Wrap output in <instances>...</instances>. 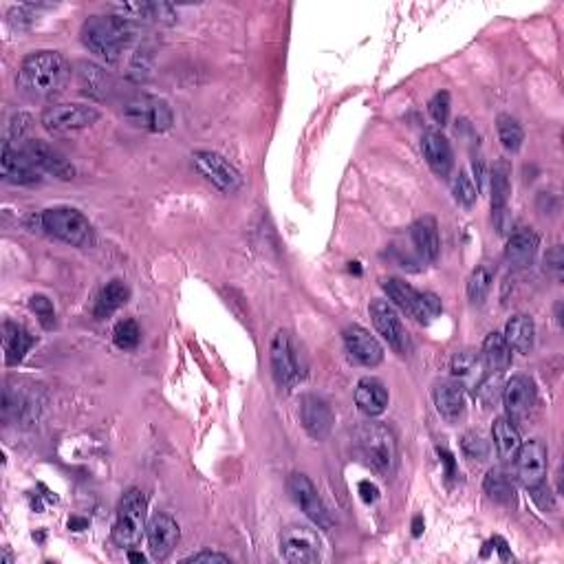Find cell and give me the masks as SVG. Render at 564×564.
I'll return each instance as SVG.
<instances>
[{
  "label": "cell",
  "instance_id": "bcb514c9",
  "mask_svg": "<svg viewBox=\"0 0 564 564\" xmlns=\"http://www.w3.org/2000/svg\"><path fill=\"white\" fill-rule=\"evenodd\" d=\"M359 492H362V499L367 500V503H375V500L379 499V489L375 488L370 480H362V483H359Z\"/></svg>",
  "mask_w": 564,
  "mask_h": 564
},
{
  "label": "cell",
  "instance_id": "f6af8a7d",
  "mask_svg": "<svg viewBox=\"0 0 564 564\" xmlns=\"http://www.w3.org/2000/svg\"><path fill=\"white\" fill-rule=\"evenodd\" d=\"M545 265H547V269L553 271V274H556V276H560V274H562L564 256H562V247H560V245H556V247H553L551 252L547 254Z\"/></svg>",
  "mask_w": 564,
  "mask_h": 564
},
{
  "label": "cell",
  "instance_id": "836d02e7",
  "mask_svg": "<svg viewBox=\"0 0 564 564\" xmlns=\"http://www.w3.org/2000/svg\"><path fill=\"white\" fill-rule=\"evenodd\" d=\"M494 282V267L489 263H480L468 278V297L472 305H483Z\"/></svg>",
  "mask_w": 564,
  "mask_h": 564
},
{
  "label": "cell",
  "instance_id": "ffe728a7",
  "mask_svg": "<svg viewBox=\"0 0 564 564\" xmlns=\"http://www.w3.org/2000/svg\"><path fill=\"white\" fill-rule=\"evenodd\" d=\"M384 291L393 300L395 307H399L406 316L415 317L417 322H428L430 320V311H428L426 302H423V294L417 289H412L408 282L399 278H386L384 280Z\"/></svg>",
  "mask_w": 564,
  "mask_h": 564
},
{
  "label": "cell",
  "instance_id": "d4e9b609",
  "mask_svg": "<svg viewBox=\"0 0 564 564\" xmlns=\"http://www.w3.org/2000/svg\"><path fill=\"white\" fill-rule=\"evenodd\" d=\"M355 404L367 417H379L388 408V390L375 378L359 379L358 388H355Z\"/></svg>",
  "mask_w": 564,
  "mask_h": 564
},
{
  "label": "cell",
  "instance_id": "4dcf8cb0",
  "mask_svg": "<svg viewBox=\"0 0 564 564\" xmlns=\"http://www.w3.org/2000/svg\"><path fill=\"white\" fill-rule=\"evenodd\" d=\"M492 438H494V448L499 452V457L503 461L511 463L514 461L516 452H519L522 438L519 428L514 426V421L508 419V417H499L492 426Z\"/></svg>",
  "mask_w": 564,
  "mask_h": 564
},
{
  "label": "cell",
  "instance_id": "7402d4cb",
  "mask_svg": "<svg viewBox=\"0 0 564 564\" xmlns=\"http://www.w3.org/2000/svg\"><path fill=\"white\" fill-rule=\"evenodd\" d=\"M76 76L77 86H80V91L88 97L106 99L115 88L111 73H106L102 66L93 65V62H77Z\"/></svg>",
  "mask_w": 564,
  "mask_h": 564
},
{
  "label": "cell",
  "instance_id": "7a4b0ae2",
  "mask_svg": "<svg viewBox=\"0 0 564 564\" xmlns=\"http://www.w3.org/2000/svg\"><path fill=\"white\" fill-rule=\"evenodd\" d=\"M133 40V27L119 15H91L82 25V43L91 54L117 62Z\"/></svg>",
  "mask_w": 564,
  "mask_h": 564
},
{
  "label": "cell",
  "instance_id": "7dc6e473",
  "mask_svg": "<svg viewBox=\"0 0 564 564\" xmlns=\"http://www.w3.org/2000/svg\"><path fill=\"white\" fill-rule=\"evenodd\" d=\"M423 302H426L428 311H430L432 317L441 313V300H438L435 294H423Z\"/></svg>",
  "mask_w": 564,
  "mask_h": 564
},
{
  "label": "cell",
  "instance_id": "d6986e66",
  "mask_svg": "<svg viewBox=\"0 0 564 564\" xmlns=\"http://www.w3.org/2000/svg\"><path fill=\"white\" fill-rule=\"evenodd\" d=\"M300 419L305 430L309 432V437L316 441L328 437L333 428V410L322 397L317 395H305L300 401Z\"/></svg>",
  "mask_w": 564,
  "mask_h": 564
},
{
  "label": "cell",
  "instance_id": "8d00e7d4",
  "mask_svg": "<svg viewBox=\"0 0 564 564\" xmlns=\"http://www.w3.org/2000/svg\"><path fill=\"white\" fill-rule=\"evenodd\" d=\"M452 195H454V198H457L458 206H463V207H472L474 201H477L478 187L474 186L472 176H469L466 170L458 172V176H457V179H454Z\"/></svg>",
  "mask_w": 564,
  "mask_h": 564
},
{
  "label": "cell",
  "instance_id": "1f68e13d",
  "mask_svg": "<svg viewBox=\"0 0 564 564\" xmlns=\"http://www.w3.org/2000/svg\"><path fill=\"white\" fill-rule=\"evenodd\" d=\"M483 362L492 373L500 375L511 367V348L503 333H489L483 342Z\"/></svg>",
  "mask_w": 564,
  "mask_h": 564
},
{
  "label": "cell",
  "instance_id": "277c9868",
  "mask_svg": "<svg viewBox=\"0 0 564 564\" xmlns=\"http://www.w3.org/2000/svg\"><path fill=\"white\" fill-rule=\"evenodd\" d=\"M146 509L148 499L139 488L126 489L117 509V520L113 525V540L117 547L133 549L139 545L141 534L146 529Z\"/></svg>",
  "mask_w": 564,
  "mask_h": 564
},
{
  "label": "cell",
  "instance_id": "ab89813d",
  "mask_svg": "<svg viewBox=\"0 0 564 564\" xmlns=\"http://www.w3.org/2000/svg\"><path fill=\"white\" fill-rule=\"evenodd\" d=\"M500 395H503V388H500L499 375L494 378V373L489 375V378H485L477 386V397H478L480 404H483V408H489V406H494L496 399H499Z\"/></svg>",
  "mask_w": 564,
  "mask_h": 564
},
{
  "label": "cell",
  "instance_id": "6da1fadb",
  "mask_svg": "<svg viewBox=\"0 0 564 564\" xmlns=\"http://www.w3.org/2000/svg\"><path fill=\"white\" fill-rule=\"evenodd\" d=\"M71 77L66 57L57 51H35L23 60L15 85L29 99H51L65 91Z\"/></svg>",
  "mask_w": 564,
  "mask_h": 564
},
{
  "label": "cell",
  "instance_id": "83f0119b",
  "mask_svg": "<svg viewBox=\"0 0 564 564\" xmlns=\"http://www.w3.org/2000/svg\"><path fill=\"white\" fill-rule=\"evenodd\" d=\"M503 337L508 339L511 351L527 355L531 351V348H534V342H536L534 320H531L529 316H522V313H519V316H514V317H509V322L505 325Z\"/></svg>",
  "mask_w": 564,
  "mask_h": 564
},
{
  "label": "cell",
  "instance_id": "ac0fdd59",
  "mask_svg": "<svg viewBox=\"0 0 564 564\" xmlns=\"http://www.w3.org/2000/svg\"><path fill=\"white\" fill-rule=\"evenodd\" d=\"M344 347H347L348 355L358 359L362 367H379L381 359H384V348H381L378 337L370 336L367 328L358 325L344 328Z\"/></svg>",
  "mask_w": 564,
  "mask_h": 564
},
{
  "label": "cell",
  "instance_id": "ee69618b",
  "mask_svg": "<svg viewBox=\"0 0 564 564\" xmlns=\"http://www.w3.org/2000/svg\"><path fill=\"white\" fill-rule=\"evenodd\" d=\"M531 499L536 500L538 508H540L542 511L547 509H553V499H551V492L545 488V483L536 485V488H531Z\"/></svg>",
  "mask_w": 564,
  "mask_h": 564
},
{
  "label": "cell",
  "instance_id": "ba28073f",
  "mask_svg": "<svg viewBox=\"0 0 564 564\" xmlns=\"http://www.w3.org/2000/svg\"><path fill=\"white\" fill-rule=\"evenodd\" d=\"M322 542L317 531L305 525H291L280 536V553L287 562L311 564L320 560Z\"/></svg>",
  "mask_w": 564,
  "mask_h": 564
},
{
  "label": "cell",
  "instance_id": "603a6c76",
  "mask_svg": "<svg viewBox=\"0 0 564 564\" xmlns=\"http://www.w3.org/2000/svg\"><path fill=\"white\" fill-rule=\"evenodd\" d=\"M421 150L426 156L428 166L437 176H448L454 166V153L450 141L443 137L441 133H428L421 139Z\"/></svg>",
  "mask_w": 564,
  "mask_h": 564
},
{
  "label": "cell",
  "instance_id": "cb8c5ba5",
  "mask_svg": "<svg viewBox=\"0 0 564 564\" xmlns=\"http://www.w3.org/2000/svg\"><path fill=\"white\" fill-rule=\"evenodd\" d=\"M538 247H540V237L534 229H520V232L511 234L505 247V258L511 267L525 269L534 263Z\"/></svg>",
  "mask_w": 564,
  "mask_h": 564
},
{
  "label": "cell",
  "instance_id": "d6a6232c",
  "mask_svg": "<svg viewBox=\"0 0 564 564\" xmlns=\"http://www.w3.org/2000/svg\"><path fill=\"white\" fill-rule=\"evenodd\" d=\"M483 489L485 494L489 496V500H494V503L499 505H511L516 499L514 483H511V478L500 468L489 469L488 477L483 480Z\"/></svg>",
  "mask_w": 564,
  "mask_h": 564
},
{
  "label": "cell",
  "instance_id": "b9f144b4",
  "mask_svg": "<svg viewBox=\"0 0 564 564\" xmlns=\"http://www.w3.org/2000/svg\"><path fill=\"white\" fill-rule=\"evenodd\" d=\"M461 448H463V454H466L468 458H472V461H485V458L489 457L488 441H483V438H480L478 435H474V432H469V435L463 437Z\"/></svg>",
  "mask_w": 564,
  "mask_h": 564
},
{
  "label": "cell",
  "instance_id": "44dd1931",
  "mask_svg": "<svg viewBox=\"0 0 564 564\" xmlns=\"http://www.w3.org/2000/svg\"><path fill=\"white\" fill-rule=\"evenodd\" d=\"M438 415L448 421H458L466 415V386L457 379L441 381L432 390Z\"/></svg>",
  "mask_w": 564,
  "mask_h": 564
},
{
  "label": "cell",
  "instance_id": "9c48e42d",
  "mask_svg": "<svg viewBox=\"0 0 564 564\" xmlns=\"http://www.w3.org/2000/svg\"><path fill=\"white\" fill-rule=\"evenodd\" d=\"M192 161H195L198 175L226 195H234L243 186L240 172L223 155L212 153V150H198V153L192 155Z\"/></svg>",
  "mask_w": 564,
  "mask_h": 564
},
{
  "label": "cell",
  "instance_id": "30bf717a",
  "mask_svg": "<svg viewBox=\"0 0 564 564\" xmlns=\"http://www.w3.org/2000/svg\"><path fill=\"white\" fill-rule=\"evenodd\" d=\"M368 311H370V320H373V325H375V331H378L379 336L388 342V347L399 355L408 353V348H410L408 333H406L404 325H401V317L395 307L386 300H373L370 302Z\"/></svg>",
  "mask_w": 564,
  "mask_h": 564
},
{
  "label": "cell",
  "instance_id": "484cf974",
  "mask_svg": "<svg viewBox=\"0 0 564 564\" xmlns=\"http://www.w3.org/2000/svg\"><path fill=\"white\" fill-rule=\"evenodd\" d=\"M412 243H415L417 252L421 258L435 263L441 254V237H438V226L432 217H421L412 226Z\"/></svg>",
  "mask_w": 564,
  "mask_h": 564
},
{
  "label": "cell",
  "instance_id": "8fae6325",
  "mask_svg": "<svg viewBox=\"0 0 564 564\" xmlns=\"http://www.w3.org/2000/svg\"><path fill=\"white\" fill-rule=\"evenodd\" d=\"M20 150H23V153L29 156L31 164H34L40 172H45V175L55 176V179L60 181H71L73 176H76V168H73L71 161L66 159L60 150L54 148V146L46 144V141L40 139L25 141Z\"/></svg>",
  "mask_w": 564,
  "mask_h": 564
},
{
  "label": "cell",
  "instance_id": "7c38bea8",
  "mask_svg": "<svg viewBox=\"0 0 564 564\" xmlns=\"http://www.w3.org/2000/svg\"><path fill=\"white\" fill-rule=\"evenodd\" d=\"M269 359H271V373L274 379L278 381L282 388H291L300 379V367H297V358L294 351V342H291L289 333L278 331L271 339L269 348Z\"/></svg>",
  "mask_w": 564,
  "mask_h": 564
},
{
  "label": "cell",
  "instance_id": "4fadbf2b",
  "mask_svg": "<svg viewBox=\"0 0 564 564\" xmlns=\"http://www.w3.org/2000/svg\"><path fill=\"white\" fill-rule=\"evenodd\" d=\"M287 489H289L291 499L296 500L297 508H302V511H305V514L309 516V519L316 522L320 529H328V527H331L328 511L309 477H305V474H300V472L291 474L289 480H287Z\"/></svg>",
  "mask_w": 564,
  "mask_h": 564
},
{
  "label": "cell",
  "instance_id": "8992f818",
  "mask_svg": "<svg viewBox=\"0 0 564 564\" xmlns=\"http://www.w3.org/2000/svg\"><path fill=\"white\" fill-rule=\"evenodd\" d=\"M40 223H43L45 232L65 240L73 247H91L96 243L91 221L80 210H73V207H51V210L43 212Z\"/></svg>",
  "mask_w": 564,
  "mask_h": 564
},
{
  "label": "cell",
  "instance_id": "e575fe53",
  "mask_svg": "<svg viewBox=\"0 0 564 564\" xmlns=\"http://www.w3.org/2000/svg\"><path fill=\"white\" fill-rule=\"evenodd\" d=\"M496 130H499V139L500 144H503V148L508 150V153H519L522 141H525V133H522L519 119L511 117V115H499Z\"/></svg>",
  "mask_w": 564,
  "mask_h": 564
},
{
  "label": "cell",
  "instance_id": "c3c4849f",
  "mask_svg": "<svg viewBox=\"0 0 564 564\" xmlns=\"http://www.w3.org/2000/svg\"><path fill=\"white\" fill-rule=\"evenodd\" d=\"M421 522H423L421 516H417L415 527H412V534H415V536H421Z\"/></svg>",
  "mask_w": 564,
  "mask_h": 564
},
{
  "label": "cell",
  "instance_id": "9a60e30c",
  "mask_svg": "<svg viewBox=\"0 0 564 564\" xmlns=\"http://www.w3.org/2000/svg\"><path fill=\"white\" fill-rule=\"evenodd\" d=\"M0 175L7 184L14 186H34L43 179V172L35 168L29 161V156L20 148H14L12 144L5 141L3 153H0Z\"/></svg>",
  "mask_w": 564,
  "mask_h": 564
},
{
  "label": "cell",
  "instance_id": "2e32d148",
  "mask_svg": "<svg viewBox=\"0 0 564 564\" xmlns=\"http://www.w3.org/2000/svg\"><path fill=\"white\" fill-rule=\"evenodd\" d=\"M146 536H148V549L155 560H166L175 547L179 545V525L168 514H155L146 525Z\"/></svg>",
  "mask_w": 564,
  "mask_h": 564
},
{
  "label": "cell",
  "instance_id": "681fc988",
  "mask_svg": "<svg viewBox=\"0 0 564 564\" xmlns=\"http://www.w3.org/2000/svg\"><path fill=\"white\" fill-rule=\"evenodd\" d=\"M69 527H86V520H69Z\"/></svg>",
  "mask_w": 564,
  "mask_h": 564
},
{
  "label": "cell",
  "instance_id": "52a82bcc",
  "mask_svg": "<svg viewBox=\"0 0 564 564\" xmlns=\"http://www.w3.org/2000/svg\"><path fill=\"white\" fill-rule=\"evenodd\" d=\"M97 119L99 111L88 104H54V106L45 108L40 124L54 135H69L93 126Z\"/></svg>",
  "mask_w": 564,
  "mask_h": 564
},
{
  "label": "cell",
  "instance_id": "d590c367",
  "mask_svg": "<svg viewBox=\"0 0 564 564\" xmlns=\"http://www.w3.org/2000/svg\"><path fill=\"white\" fill-rule=\"evenodd\" d=\"M478 368H480V359H478V355L472 353V351L457 353L452 358V364H450L454 379L461 381V384L463 381H472L474 375L478 373Z\"/></svg>",
  "mask_w": 564,
  "mask_h": 564
},
{
  "label": "cell",
  "instance_id": "f546056e",
  "mask_svg": "<svg viewBox=\"0 0 564 564\" xmlns=\"http://www.w3.org/2000/svg\"><path fill=\"white\" fill-rule=\"evenodd\" d=\"M511 198V168L508 161H496L492 168V212L496 221L505 217Z\"/></svg>",
  "mask_w": 564,
  "mask_h": 564
},
{
  "label": "cell",
  "instance_id": "74e56055",
  "mask_svg": "<svg viewBox=\"0 0 564 564\" xmlns=\"http://www.w3.org/2000/svg\"><path fill=\"white\" fill-rule=\"evenodd\" d=\"M113 339L119 348H124V351H133L141 339L139 325L135 320H122L117 327H115Z\"/></svg>",
  "mask_w": 564,
  "mask_h": 564
},
{
  "label": "cell",
  "instance_id": "3957f363",
  "mask_svg": "<svg viewBox=\"0 0 564 564\" xmlns=\"http://www.w3.org/2000/svg\"><path fill=\"white\" fill-rule=\"evenodd\" d=\"M359 457L379 474H393L397 468V441L384 423H364L355 435Z\"/></svg>",
  "mask_w": 564,
  "mask_h": 564
},
{
  "label": "cell",
  "instance_id": "e0dca14e",
  "mask_svg": "<svg viewBox=\"0 0 564 564\" xmlns=\"http://www.w3.org/2000/svg\"><path fill=\"white\" fill-rule=\"evenodd\" d=\"M503 404L508 419L522 421L536 408V386L525 375H514L503 388Z\"/></svg>",
  "mask_w": 564,
  "mask_h": 564
},
{
  "label": "cell",
  "instance_id": "f35d334b",
  "mask_svg": "<svg viewBox=\"0 0 564 564\" xmlns=\"http://www.w3.org/2000/svg\"><path fill=\"white\" fill-rule=\"evenodd\" d=\"M29 309L34 311L35 316H38L40 325H43L45 328H54V325H55V307H54V302L49 300V297L43 296V294L31 296Z\"/></svg>",
  "mask_w": 564,
  "mask_h": 564
},
{
  "label": "cell",
  "instance_id": "4316f807",
  "mask_svg": "<svg viewBox=\"0 0 564 564\" xmlns=\"http://www.w3.org/2000/svg\"><path fill=\"white\" fill-rule=\"evenodd\" d=\"M34 336H29V331L25 327L15 325V322H5L3 327V347H5V359H7L9 367H15L25 359V355L29 353V348L34 347Z\"/></svg>",
  "mask_w": 564,
  "mask_h": 564
},
{
  "label": "cell",
  "instance_id": "5b68a950",
  "mask_svg": "<svg viewBox=\"0 0 564 564\" xmlns=\"http://www.w3.org/2000/svg\"><path fill=\"white\" fill-rule=\"evenodd\" d=\"M122 115L130 126L146 130V133H166L175 124V113L166 99L155 96H139L128 97L122 104Z\"/></svg>",
  "mask_w": 564,
  "mask_h": 564
},
{
  "label": "cell",
  "instance_id": "5bb4252c",
  "mask_svg": "<svg viewBox=\"0 0 564 564\" xmlns=\"http://www.w3.org/2000/svg\"><path fill=\"white\" fill-rule=\"evenodd\" d=\"M516 463V474L519 480L525 485L527 489L536 488V485L545 483L547 477V448L542 446L538 438L520 443L519 452L514 457Z\"/></svg>",
  "mask_w": 564,
  "mask_h": 564
},
{
  "label": "cell",
  "instance_id": "60d3db41",
  "mask_svg": "<svg viewBox=\"0 0 564 564\" xmlns=\"http://www.w3.org/2000/svg\"><path fill=\"white\" fill-rule=\"evenodd\" d=\"M428 113L435 119V124L446 126L448 119H450V96H448L446 91L437 93V96L428 102Z\"/></svg>",
  "mask_w": 564,
  "mask_h": 564
},
{
  "label": "cell",
  "instance_id": "7bdbcfd3",
  "mask_svg": "<svg viewBox=\"0 0 564 564\" xmlns=\"http://www.w3.org/2000/svg\"><path fill=\"white\" fill-rule=\"evenodd\" d=\"M184 562H214V564H229L232 560H229L227 556H223V553H217V551H198V553H192V556H187Z\"/></svg>",
  "mask_w": 564,
  "mask_h": 564
},
{
  "label": "cell",
  "instance_id": "f907efd6",
  "mask_svg": "<svg viewBox=\"0 0 564 564\" xmlns=\"http://www.w3.org/2000/svg\"><path fill=\"white\" fill-rule=\"evenodd\" d=\"M130 560H135V562H144V556H139V553H130Z\"/></svg>",
  "mask_w": 564,
  "mask_h": 564
},
{
  "label": "cell",
  "instance_id": "f1b7e54d",
  "mask_svg": "<svg viewBox=\"0 0 564 564\" xmlns=\"http://www.w3.org/2000/svg\"><path fill=\"white\" fill-rule=\"evenodd\" d=\"M128 297H130V289L126 282L111 280L102 291H99L96 307H93V316H96L97 320H106V317H111L115 311L122 309V307L126 305Z\"/></svg>",
  "mask_w": 564,
  "mask_h": 564
}]
</instances>
